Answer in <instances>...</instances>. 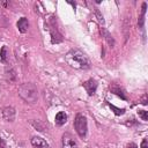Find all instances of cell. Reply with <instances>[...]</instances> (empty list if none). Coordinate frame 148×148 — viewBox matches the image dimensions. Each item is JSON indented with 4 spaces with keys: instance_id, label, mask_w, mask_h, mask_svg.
<instances>
[{
    "instance_id": "cell-12",
    "label": "cell",
    "mask_w": 148,
    "mask_h": 148,
    "mask_svg": "<svg viewBox=\"0 0 148 148\" xmlns=\"http://www.w3.org/2000/svg\"><path fill=\"white\" fill-rule=\"evenodd\" d=\"M54 121L58 126H62L64 124H66L67 121V114L64 112V111H59L57 114H56V118H54Z\"/></svg>"
},
{
    "instance_id": "cell-20",
    "label": "cell",
    "mask_w": 148,
    "mask_h": 148,
    "mask_svg": "<svg viewBox=\"0 0 148 148\" xmlns=\"http://www.w3.org/2000/svg\"><path fill=\"white\" fill-rule=\"evenodd\" d=\"M147 102H148V96H147V94H143L142 97H141L140 103H141L142 105H147Z\"/></svg>"
},
{
    "instance_id": "cell-22",
    "label": "cell",
    "mask_w": 148,
    "mask_h": 148,
    "mask_svg": "<svg viewBox=\"0 0 148 148\" xmlns=\"http://www.w3.org/2000/svg\"><path fill=\"white\" fill-rule=\"evenodd\" d=\"M0 148H6V141L2 138H0Z\"/></svg>"
},
{
    "instance_id": "cell-3",
    "label": "cell",
    "mask_w": 148,
    "mask_h": 148,
    "mask_svg": "<svg viewBox=\"0 0 148 148\" xmlns=\"http://www.w3.org/2000/svg\"><path fill=\"white\" fill-rule=\"evenodd\" d=\"M74 130L81 139H84L88 132V121L84 114L77 113L74 118Z\"/></svg>"
},
{
    "instance_id": "cell-24",
    "label": "cell",
    "mask_w": 148,
    "mask_h": 148,
    "mask_svg": "<svg viewBox=\"0 0 148 148\" xmlns=\"http://www.w3.org/2000/svg\"><path fill=\"white\" fill-rule=\"evenodd\" d=\"M127 148H138V146H136L134 142H131V143L127 145Z\"/></svg>"
},
{
    "instance_id": "cell-14",
    "label": "cell",
    "mask_w": 148,
    "mask_h": 148,
    "mask_svg": "<svg viewBox=\"0 0 148 148\" xmlns=\"http://www.w3.org/2000/svg\"><path fill=\"white\" fill-rule=\"evenodd\" d=\"M5 76H6V79L8 81H15L16 80V71L12 66L6 67V69H5Z\"/></svg>"
},
{
    "instance_id": "cell-19",
    "label": "cell",
    "mask_w": 148,
    "mask_h": 148,
    "mask_svg": "<svg viewBox=\"0 0 148 148\" xmlns=\"http://www.w3.org/2000/svg\"><path fill=\"white\" fill-rule=\"evenodd\" d=\"M138 114H139V117H140L142 120H145V121L148 120V112H147L146 110H139V111H138Z\"/></svg>"
},
{
    "instance_id": "cell-15",
    "label": "cell",
    "mask_w": 148,
    "mask_h": 148,
    "mask_svg": "<svg viewBox=\"0 0 148 148\" xmlns=\"http://www.w3.org/2000/svg\"><path fill=\"white\" fill-rule=\"evenodd\" d=\"M30 123H31V125H32V126H34L36 130H38L39 132H45V130H47V127H45V126H44V125H43L40 121H38V120H37V121L31 120Z\"/></svg>"
},
{
    "instance_id": "cell-16",
    "label": "cell",
    "mask_w": 148,
    "mask_h": 148,
    "mask_svg": "<svg viewBox=\"0 0 148 148\" xmlns=\"http://www.w3.org/2000/svg\"><path fill=\"white\" fill-rule=\"evenodd\" d=\"M94 13H95V16H96V18H97V21H98V23L99 24H104V17H103V15H102V13L98 10V8H94Z\"/></svg>"
},
{
    "instance_id": "cell-10",
    "label": "cell",
    "mask_w": 148,
    "mask_h": 148,
    "mask_svg": "<svg viewBox=\"0 0 148 148\" xmlns=\"http://www.w3.org/2000/svg\"><path fill=\"white\" fill-rule=\"evenodd\" d=\"M16 27H17V29H18V31L21 34H25L28 31V29H29V21H28V18L27 17H21L17 21Z\"/></svg>"
},
{
    "instance_id": "cell-8",
    "label": "cell",
    "mask_w": 148,
    "mask_h": 148,
    "mask_svg": "<svg viewBox=\"0 0 148 148\" xmlns=\"http://www.w3.org/2000/svg\"><path fill=\"white\" fill-rule=\"evenodd\" d=\"M110 91L111 92H113L114 95H117V96H119L121 99H127V97H126V94H125V90L119 86V84H116V83H112L111 86H110Z\"/></svg>"
},
{
    "instance_id": "cell-21",
    "label": "cell",
    "mask_w": 148,
    "mask_h": 148,
    "mask_svg": "<svg viewBox=\"0 0 148 148\" xmlns=\"http://www.w3.org/2000/svg\"><path fill=\"white\" fill-rule=\"evenodd\" d=\"M141 148H148V143H147V139H143L141 142Z\"/></svg>"
},
{
    "instance_id": "cell-4",
    "label": "cell",
    "mask_w": 148,
    "mask_h": 148,
    "mask_svg": "<svg viewBox=\"0 0 148 148\" xmlns=\"http://www.w3.org/2000/svg\"><path fill=\"white\" fill-rule=\"evenodd\" d=\"M49 31L51 35V43L52 44H59L62 42L64 37L61 35V32L58 29L57 25V17L51 16V18L49 20Z\"/></svg>"
},
{
    "instance_id": "cell-2",
    "label": "cell",
    "mask_w": 148,
    "mask_h": 148,
    "mask_svg": "<svg viewBox=\"0 0 148 148\" xmlns=\"http://www.w3.org/2000/svg\"><path fill=\"white\" fill-rule=\"evenodd\" d=\"M18 96L28 104H35L38 99V90L37 87L31 82L21 83L17 88Z\"/></svg>"
},
{
    "instance_id": "cell-7",
    "label": "cell",
    "mask_w": 148,
    "mask_h": 148,
    "mask_svg": "<svg viewBox=\"0 0 148 148\" xmlns=\"http://www.w3.org/2000/svg\"><path fill=\"white\" fill-rule=\"evenodd\" d=\"M82 87L86 89V91L89 96H92V95H95V92L97 90V82L94 79H89L82 83Z\"/></svg>"
},
{
    "instance_id": "cell-11",
    "label": "cell",
    "mask_w": 148,
    "mask_h": 148,
    "mask_svg": "<svg viewBox=\"0 0 148 148\" xmlns=\"http://www.w3.org/2000/svg\"><path fill=\"white\" fill-rule=\"evenodd\" d=\"M99 31H101L102 37H104V39L106 40V43H108L111 47H113V46H114V39H113V37L111 36V34H110L105 28H103V27L99 28Z\"/></svg>"
},
{
    "instance_id": "cell-13",
    "label": "cell",
    "mask_w": 148,
    "mask_h": 148,
    "mask_svg": "<svg viewBox=\"0 0 148 148\" xmlns=\"http://www.w3.org/2000/svg\"><path fill=\"white\" fill-rule=\"evenodd\" d=\"M146 9H147V3L146 2H142V6H141V14L138 18V25L140 29L143 28V24H145V15H146Z\"/></svg>"
},
{
    "instance_id": "cell-23",
    "label": "cell",
    "mask_w": 148,
    "mask_h": 148,
    "mask_svg": "<svg viewBox=\"0 0 148 148\" xmlns=\"http://www.w3.org/2000/svg\"><path fill=\"white\" fill-rule=\"evenodd\" d=\"M135 124H138L134 119H131V121H126V125L127 126H132V125H135Z\"/></svg>"
},
{
    "instance_id": "cell-1",
    "label": "cell",
    "mask_w": 148,
    "mask_h": 148,
    "mask_svg": "<svg viewBox=\"0 0 148 148\" xmlns=\"http://www.w3.org/2000/svg\"><path fill=\"white\" fill-rule=\"evenodd\" d=\"M65 60L71 67L75 68V69L86 71V69L90 68V61H89L88 57L79 49H73V50L68 51L67 54L65 56Z\"/></svg>"
},
{
    "instance_id": "cell-6",
    "label": "cell",
    "mask_w": 148,
    "mask_h": 148,
    "mask_svg": "<svg viewBox=\"0 0 148 148\" xmlns=\"http://www.w3.org/2000/svg\"><path fill=\"white\" fill-rule=\"evenodd\" d=\"M1 116L3 118V120L6 121H14L15 120V116H16V111L13 106H5L1 110Z\"/></svg>"
},
{
    "instance_id": "cell-18",
    "label": "cell",
    "mask_w": 148,
    "mask_h": 148,
    "mask_svg": "<svg viewBox=\"0 0 148 148\" xmlns=\"http://www.w3.org/2000/svg\"><path fill=\"white\" fill-rule=\"evenodd\" d=\"M109 106H110L112 110H114L113 112H114L117 116H120V114H124V113H125V109H119V108H116L113 104H110V103H109Z\"/></svg>"
},
{
    "instance_id": "cell-9",
    "label": "cell",
    "mask_w": 148,
    "mask_h": 148,
    "mask_svg": "<svg viewBox=\"0 0 148 148\" xmlns=\"http://www.w3.org/2000/svg\"><path fill=\"white\" fill-rule=\"evenodd\" d=\"M31 145L34 148H47L49 147L47 142L40 136H32L31 138Z\"/></svg>"
},
{
    "instance_id": "cell-5",
    "label": "cell",
    "mask_w": 148,
    "mask_h": 148,
    "mask_svg": "<svg viewBox=\"0 0 148 148\" xmlns=\"http://www.w3.org/2000/svg\"><path fill=\"white\" fill-rule=\"evenodd\" d=\"M61 146H62V148H77V142L71 133L66 132L62 134Z\"/></svg>"
},
{
    "instance_id": "cell-17",
    "label": "cell",
    "mask_w": 148,
    "mask_h": 148,
    "mask_svg": "<svg viewBox=\"0 0 148 148\" xmlns=\"http://www.w3.org/2000/svg\"><path fill=\"white\" fill-rule=\"evenodd\" d=\"M0 60L1 62H6L7 60V46L6 45H3L0 50Z\"/></svg>"
}]
</instances>
